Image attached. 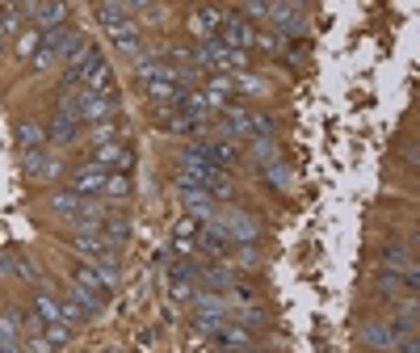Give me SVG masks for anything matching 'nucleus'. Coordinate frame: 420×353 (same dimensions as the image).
Segmentation results:
<instances>
[{
    "label": "nucleus",
    "instance_id": "nucleus-1",
    "mask_svg": "<svg viewBox=\"0 0 420 353\" xmlns=\"http://www.w3.org/2000/svg\"><path fill=\"white\" fill-rule=\"evenodd\" d=\"M215 223L227 232V240H231V244H236V240H240V244H252V240L261 236V223H257L252 215H244V211H227V215H215Z\"/></svg>",
    "mask_w": 420,
    "mask_h": 353
},
{
    "label": "nucleus",
    "instance_id": "nucleus-2",
    "mask_svg": "<svg viewBox=\"0 0 420 353\" xmlns=\"http://www.w3.org/2000/svg\"><path fill=\"white\" fill-rule=\"evenodd\" d=\"M72 105H76V114H80L84 122H101V118L118 114V97H114V93H80Z\"/></svg>",
    "mask_w": 420,
    "mask_h": 353
},
{
    "label": "nucleus",
    "instance_id": "nucleus-3",
    "mask_svg": "<svg viewBox=\"0 0 420 353\" xmlns=\"http://www.w3.org/2000/svg\"><path fill=\"white\" fill-rule=\"evenodd\" d=\"M252 38H257V34H252V25H248L240 13H231V17L219 25V42H223L227 51H244V46H252Z\"/></svg>",
    "mask_w": 420,
    "mask_h": 353
},
{
    "label": "nucleus",
    "instance_id": "nucleus-4",
    "mask_svg": "<svg viewBox=\"0 0 420 353\" xmlns=\"http://www.w3.org/2000/svg\"><path fill=\"white\" fill-rule=\"evenodd\" d=\"M76 131H80V114H76V105L72 101H63L59 105V114L50 118V126H46V139H55V143H72L76 139Z\"/></svg>",
    "mask_w": 420,
    "mask_h": 353
},
{
    "label": "nucleus",
    "instance_id": "nucleus-5",
    "mask_svg": "<svg viewBox=\"0 0 420 353\" xmlns=\"http://www.w3.org/2000/svg\"><path fill=\"white\" fill-rule=\"evenodd\" d=\"M93 164L97 168H130L135 164V147H126V143H101L97 152H93Z\"/></svg>",
    "mask_w": 420,
    "mask_h": 353
},
{
    "label": "nucleus",
    "instance_id": "nucleus-6",
    "mask_svg": "<svg viewBox=\"0 0 420 353\" xmlns=\"http://www.w3.org/2000/svg\"><path fill=\"white\" fill-rule=\"evenodd\" d=\"M198 248H202V253H210V257H227L236 244H231V240H227V232L210 219V223H202V227H198Z\"/></svg>",
    "mask_w": 420,
    "mask_h": 353
},
{
    "label": "nucleus",
    "instance_id": "nucleus-7",
    "mask_svg": "<svg viewBox=\"0 0 420 353\" xmlns=\"http://www.w3.org/2000/svg\"><path fill=\"white\" fill-rule=\"evenodd\" d=\"M105 168H97V164H84V168H76L72 173V189L80 194V198H93V194H101L105 189Z\"/></svg>",
    "mask_w": 420,
    "mask_h": 353
},
{
    "label": "nucleus",
    "instance_id": "nucleus-8",
    "mask_svg": "<svg viewBox=\"0 0 420 353\" xmlns=\"http://www.w3.org/2000/svg\"><path fill=\"white\" fill-rule=\"evenodd\" d=\"M84 93H114V72L101 55L84 67Z\"/></svg>",
    "mask_w": 420,
    "mask_h": 353
},
{
    "label": "nucleus",
    "instance_id": "nucleus-9",
    "mask_svg": "<svg viewBox=\"0 0 420 353\" xmlns=\"http://www.w3.org/2000/svg\"><path fill=\"white\" fill-rule=\"evenodd\" d=\"M72 274H76V286H84V291H93V295H101V299H109V286H114L109 274H101L97 265H76Z\"/></svg>",
    "mask_w": 420,
    "mask_h": 353
},
{
    "label": "nucleus",
    "instance_id": "nucleus-10",
    "mask_svg": "<svg viewBox=\"0 0 420 353\" xmlns=\"http://www.w3.org/2000/svg\"><path fill=\"white\" fill-rule=\"evenodd\" d=\"M219 25H223V17H219V8H210V4H202V8H194V17H189V29L206 42V38H219Z\"/></svg>",
    "mask_w": 420,
    "mask_h": 353
},
{
    "label": "nucleus",
    "instance_id": "nucleus-11",
    "mask_svg": "<svg viewBox=\"0 0 420 353\" xmlns=\"http://www.w3.org/2000/svg\"><path fill=\"white\" fill-rule=\"evenodd\" d=\"M181 202H185V211H189L194 219H202V223H210V219L219 215V206H215V198H210L206 189H185Z\"/></svg>",
    "mask_w": 420,
    "mask_h": 353
},
{
    "label": "nucleus",
    "instance_id": "nucleus-12",
    "mask_svg": "<svg viewBox=\"0 0 420 353\" xmlns=\"http://www.w3.org/2000/svg\"><path fill=\"white\" fill-rule=\"evenodd\" d=\"M265 17H269L273 25H282L286 34H299V29H303V8H294V4H265Z\"/></svg>",
    "mask_w": 420,
    "mask_h": 353
},
{
    "label": "nucleus",
    "instance_id": "nucleus-13",
    "mask_svg": "<svg viewBox=\"0 0 420 353\" xmlns=\"http://www.w3.org/2000/svg\"><path fill=\"white\" fill-rule=\"evenodd\" d=\"M67 17V4H34V21H38V34H50L59 29Z\"/></svg>",
    "mask_w": 420,
    "mask_h": 353
},
{
    "label": "nucleus",
    "instance_id": "nucleus-14",
    "mask_svg": "<svg viewBox=\"0 0 420 353\" xmlns=\"http://www.w3.org/2000/svg\"><path fill=\"white\" fill-rule=\"evenodd\" d=\"M206 109H210V97H206V93H185V97H181V105H177V114H181V118H189V122H202V118H206Z\"/></svg>",
    "mask_w": 420,
    "mask_h": 353
},
{
    "label": "nucleus",
    "instance_id": "nucleus-15",
    "mask_svg": "<svg viewBox=\"0 0 420 353\" xmlns=\"http://www.w3.org/2000/svg\"><path fill=\"white\" fill-rule=\"evenodd\" d=\"M362 341H370L374 349H391V345H395L400 337L391 333V324H379V320H370V324L362 328Z\"/></svg>",
    "mask_w": 420,
    "mask_h": 353
},
{
    "label": "nucleus",
    "instance_id": "nucleus-16",
    "mask_svg": "<svg viewBox=\"0 0 420 353\" xmlns=\"http://www.w3.org/2000/svg\"><path fill=\"white\" fill-rule=\"evenodd\" d=\"M46 139V126H38V122H29V118H21L17 122V143L25 147V152H38V143Z\"/></svg>",
    "mask_w": 420,
    "mask_h": 353
},
{
    "label": "nucleus",
    "instance_id": "nucleus-17",
    "mask_svg": "<svg viewBox=\"0 0 420 353\" xmlns=\"http://www.w3.org/2000/svg\"><path fill=\"white\" fill-rule=\"evenodd\" d=\"M105 244H126L130 240V223L126 219H101V232H97Z\"/></svg>",
    "mask_w": 420,
    "mask_h": 353
},
{
    "label": "nucleus",
    "instance_id": "nucleus-18",
    "mask_svg": "<svg viewBox=\"0 0 420 353\" xmlns=\"http://www.w3.org/2000/svg\"><path fill=\"white\" fill-rule=\"evenodd\" d=\"M202 152H206V160H210L215 168H223V164L236 160V143H202Z\"/></svg>",
    "mask_w": 420,
    "mask_h": 353
},
{
    "label": "nucleus",
    "instance_id": "nucleus-19",
    "mask_svg": "<svg viewBox=\"0 0 420 353\" xmlns=\"http://www.w3.org/2000/svg\"><path fill=\"white\" fill-rule=\"evenodd\" d=\"M391 333H395V337H412V333H416V303L400 307V316L391 320Z\"/></svg>",
    "mask_w": 420,
    "mask_h": 353
},
{
    "label": "nucleus",
    "instance_id": "nucleus-20",
    "mask_svg": "<svg viewBox=\"0 0 420 353\" xmlns=\"http://www.w3.org/2000/svg\"><path fill=\"white\" fill-rule=\"evenodd\" d=\"M202 282L206 286H236V274L223 265H202Z\"/></svg>",
    "mask_w": 420,
    "mask_h": 353
},
{
    "label": "nucleus",
    "instance_id": "nucleus-21",
    "mask_svg": "<svg viewBox=\"0 0 420 353\" xmlns=\"http://www.w3.org/2000/svg\"><path fill=\"white\" fill-rule=\"evenodd\" d=\"M67 299H72V303H80L88 316H93V312H101V303H105L101 295H93V291H84V286H72V291H67Z\"/></svg>",
    "mask_w": 420,
    "mask_h": 353
},
{
    "label": "nucleus",
    "instance_id": "nucleus-22",
    "mask_svg": "<svg viewBox=\"0 0 420 353\" xmlns=\"http://www.w3.org/2000/svg\"><path fill=\"white\" fill-rule=\"evenodd\" d=\"M34 312H38L46 324H50V320H59V303H55L46 291H34Z\"/></svg>",
    "mask_w": 420,
    "mask_h": 353
},
{
    "label": "nucleus",
    "instance_id": "nucleus-23",
    "mask_svg": "<svg viewBox=\"0 0 420 353\" xmlns=\"http://www.w3.org/2000/svg\"><path fill=\"white\" fill-rule=\"evenodd\" d=\"M231 93H236V84H231V76H215V80L206 84V97H210V101H227Z\"/></svg>",
    "mask_w": 420,
    "mask_h": 353
},
{
    "label": "nucleus",
    "instance_id": "nucleus-24",
    "mask_svg": "<svg viewBox=\"0 0 420 353\" xmlns=\"http://www.w3.org/2000/svg\"><path fill=\"white\" fill-rule=\"evenodd\" d=\"M80 202H84V198H80L76 189H67V194H50V206H55V211H63V215H76V211H80Z\"/></svg>",
    "mask_w": 420,
    "mask_h": 353
},
{
    "label": "nucleus",
    "instance_id": "nucleus-25",
    "mask_svg": "<svg viewBox=\"0 0 420 353\" xmlns=\"http://www.w3.org/2000/svg\"><path fill=\"white\" fill-rule=\"evenodd\" d=\"M383 261H387L391 269H404V274H408V269H416V265H412V257H408V248H400V244H391V248L383 253Z\"/></svg>",
    "mask_w": 420,
    "mask_h": 353
},
{
    "label": "nucleus",
    "instance_id": "nucleus-26",
    "mask_svg": "<svg viewBox=\"0 0 420 353\" xmlns=\"http://www.w3.org/2000/svg\"><path fill=\"white\" fill-rule=\"evenodd\" d=\"M244 131H248V114L231 105V109H227V122H223V135H244Z\"/></svg>",
    "mask_w": 420,
    "mask_h": 353
},
{
    "label": "nucleus",
    "instance_id": "nucleus-27",
    "mask_svg": "<svg viewBox=\"0 0 420 353\" xmlns=\"http://www.w3.org/2000/svg\"><path fill=\"white\" fill-rule=\"evenodd\" d=\"M101 194L126 198V194H130V177H126V173H109V177H105V189H101Z\"/></svg>",
    "mask_w": 420,
    "mask_h": 353
},
{
    "label": "nucleus",
    "instance_id": "nucleus-28",
    "mask_svg": "<svg viewBox=\"0 0 420 353\" xmlns=\"http://www.w3.org/2000/svg\"><path fill=\"white\" fill-rule=\"evenodd\" d=\"M42 333H46V341H50V345H67V341H72V328H67L63 320H50V324H42Z\"/></svg>",
    "mask_w": 420,
    "mask_h": 353
},
{
    "label": "nucleus",
    "instance_id": "nucleus-29",
    "mask_svg": "<svg viewBox=\"0 0 420 353\" xmlns=\"http://www.w3.org/2000/svg\"><path fill=\"white\" fill-rule=\"evenodd\" d=\"M236 88H240V93H252V97H257V93H265L269 84H265L261 76H248V72H240V76H236Z\"/></svg>",
    "mask_w": 420,
    "mask_h": 353
},
{
    "label": "nucleus",
    "instance_id": "nucleus-30",
    "mask_svg": "<svg viewBox=\"0 0 420 353\" xmlns=\"http://www.w3.org/2000/svg\"><path fill=\"white\" fill-rule=\"evenodd\" d=\"M59 320H67V324H80V320H88V312H84L80 303L63 299V303H59Z\"/></svg>",
    "mask_w": 420,
    "mask_h": 353
},
{
    "label": "nucleus",
    "instance_id": "nucleus-31",
    "mask_svg": "<svg viewBox=\"0 0 420 353\" xmlns=\"http://www.w3.org/2000/svg\"><path fill=\"white\" fill-rule=\"evenodd\" d=\"M42 46V34L38 29H25L21 38H17V55H29V51H38Z\"/></svg>",
    "mask_w": 420,
    "mask_h": 353
},
{
    "label": "nucleus",
    "instance_id": "nucleus-32",
    "mask_svg": "<svg viewBox=\"0 0 420 353\" xmlns=\"http://www.w3.org/2000/svg\"><path fill=\"white\" fill-rule=\"evenodd\" d=\"M248 131H252L257 139H265V135H273V118H265V114H252V118H248Z\"/></svg>",
    "mask_w": 420,
    "mask_h": 353
},
{
    "label": "nucleus",
    "instance_id": "nucleus-33",
    "mask_svg": "<svg viewBox=\"0 0 420 353\" xmlns=\"http://www.w3.org/2000/svg\"><path fill=\"white\" fill-rule=\"evenodd\" d=\"M236 261H240V265H248V269H257V265H261L257 244H240V248H236Z\"/></svg>",
    "mask_w": 420,
    "mask_h": 353
},
{
    "label": "nucleus",
    "instance_id": "nucleus-34",
    "mask_svg": "<svg viewBox=\"0 0 420 353\" xmlns=\"http://www.w3.org/2000/svg\"><path fill=\"white\" fill-rule=\"evenodd\" d=\"M265 177H269L273 185H290V173H286L282 164H269V168H265Z\"/></svg>",
    "mask_w": 420,
    "mask_h": 353
},
{
    "label": "nucleus",
    "instance_id": "nucleus-35",
    "mask_svg": "<svg viewBox=\"0 0 420 353\" xmlns=\"http://www.w3.org/2000/svg\"><path fill=\"white\" fill-rule=\"evenodd\" d=\"M50 59H55V51H46V46H38V51H34V72H42V67L50 63Z\"/></svg>",
    "mask_w": 420,
    "mask_h": 353
},
{
    "label": "nucleus",
    "instance_id": "nucleus-36",
    "mask_svg": "<svg viewBox=\"0 0 420 353\" xmlns=\"http://www.w3.org/2000/svg\"><path fill=\"white\" fill-rule=\"evenodd\" d=\"M25 353H50V341H42V337H29V341H25Z\"/></svg>",
    "mask_w": 420,
    "mask_h": 353
},
{
    "label": "nucleus",
    "instance_id": "nucleus-37",
    "mask_svg": "<svg viewBox=\"0 0 420 353\" xmlns=\"http://www.w3.org/2000/svg\"><path fill=\"white\" fill-rule=\"evenodd\" d=\"M395 345H400V353H420L416 337H400V341H395Z\"/></svg>",
    "mask_w": 420,
    "mask_h": 353
},
{
    "label": "nucleus",
    "instance_id": "nucleus-38",
    "mask_svg": "<svg viewBox=\"0 0 420 353\" xmlns=\"http://www.w3.org/2000/svg\"><path fill=\"white\" fill-rule=\"evenodd\" d=\"M0 353H21V345L13 337H0Z\"/></svg>",
    "mask_w": 420,
    "mask_h": 353
}]
</instances>
